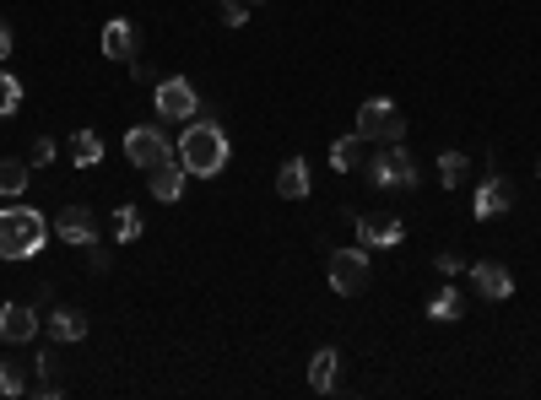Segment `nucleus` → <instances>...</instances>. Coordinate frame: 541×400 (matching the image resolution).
<instances>
[{
  "mask_svg": "<svg viewBox=\"0 0 541 400\" xmlns=\"http://www.w3.org/2000/svg\"><path fill=\"white\" fill-rule=\"evenodd\" d=\"M195 109H201V98H195V87L190 82H157V114L163 119H184V125H190L195 119Z\"/></svg>",
  "mask_w": 541,
  "mask_h": 400,
  "instance_id": "7",
  "label": "nucleus"
},
{
  "mask_svg": "<svg viewBox=\"0 0 541 400\" xmlns=\"http://www.w3.org/2000/svg\"><path fill=\"white\" fill-rule=\"evenodd\" d=\"M363 146H368V141L358 136V130H352V136H341V141L331 146V168H336V173H352V168L363 163Z\"/></svg>",
  "mask_w": 541,
  "mask_h": 400,
  "instance_id": "19",
  "label": "nucleus"
},
{
  "mask_svg": "<svg viewBox=\"0 0 541 400\" xmlns=\"http://www.w3.org/2000/svg\"><path fill=\"white\" fill-rule=\"evenodd\" d=\"M331 287L341 292V298H358V292L368 287V255H363V244L358 249H336V255H331Z\"/></svg>",
  "mask_w": 541,
  "mask_h": 400,
  "instance_id": "6",
  "label": "nucleus"
},
{
  "mask_svg": "<svg viewBox=\"0 0 541 400\" xmlns=\"http://www.w3.org/2000/svg\"><path fill=\"white\" fill-rule=\"evenodd\" d=\"M336 346H320V352H314V363H309V384H314V395H325L336 384Z\"/></svg>",
  "mask_w": 541,
  "mask_h": 400,
  "instance_id": "17",
  "label": "nucleus"
},
{
  "mask_svg": "<svg viewBox=\"0 0 541 400\" xmlns=\"http://www.w3.org/2000/svg\"><path fill=\"white\" fill-rule=\"evenodd\" d=\"M514 206V184L509 179H482V190H477V200H471V211H477V217L487 222V217H504V211Z\"/></svg>",
  "mask_w": 541,
  "mask_h": 400,
  "instance_id": "9",
  "label": "nucleus"
},
{
  "mask_svg": "<svg viewBox=\"0 0 541 400\" xmlns=\"http://www.w3.org/2000/svg\"><path fill=\"white\" fill-rule=\"evenodd\" d=\"M125 157H130L136 168H147V173H152V168H163L168 157H174V141H168L157 125H136V130L125 136Z\"/></svg>",
  "mask_w": 541,
  "mask_h": 400,
  "instance_id": "5",
  "label": "nucleus"
},
{
  "mask_svg": "<svg viewBox=\"0 0 541 400\" xmlns=\"http://www.w3.org/2000/svg\"><path fill=\"white\" fill-rule=\"evenodd\" d=\"M368 184H374V190H417V163H412V152H406L401 141L379 146V152L368 157Z\"/></svg>",
  "mask_w": 541,
  "mask_h": 400,
  "instance_id": "3",
  "label": "nucleus"
},
{
  "mask_svg": "<svg viewBox=\"0 0 541 400\" xmlns=\"http://www.w3.org/2000/svg\"><path fill=\"white\" fill-rule=\"evenodd\" d=\"M406 238V228L395 217H358V244L363 249H395Z\"/></svg>",
  "mask_w": 541,
  "mask_h": 400,
  "instance_id": "11",
  "label": "nucleus"
},
{
  "mask_svg": "<svg viewBox=\"0 0 541 400\" xmlns=\"http://www.w3.org/2000/svg\"><path fill=\"white\" fill-rule=\"evenodd\" d=\"M174 157L184 163V173H195V179H217L222 168H228V136H222L217 125H184V136L174 141Z\"/></svg>",
  "mask_w": 541,
  "mask_h": 400,
  "instance_id": "1",
  "label": "nucleus"
},
{
  "mask_svg": "<svg viewBox=\"0 0 541 400\" xmlns=\"http://www.w3.org/2000/svg\"><path fill=\"white\" fill-rule=\"evenodd\" d=\"M98 157H103L98 130H76V136H71V163H76V168H92Z\"/></svg>",
  "mask_w": 541,
  "mask_h": 400,
  "instance_id": "21",
  "label": "nucleus"
},
{
  "mask_svg": "<svg viewBox=\"0 0 541 400\" xmlns=\"http://www.w3.org/2000/svg\"><path fill=\"white\" fill-rule=\"evenodd\" d=\"M460 265H466V260H460V255H450V249L439 255V271H444V276H460Z\"/></svg>",
  "mask_w": 541,
  "mask_h": 400,
  "instance_id": "29",
  "label": "nucleus"
},
{
  "mask_svg": "<svg viewBox=\"0 0 541 400\" xmlns=\"http://www.w3.org/2000/svg\"><path fill=\"white\" fill-rule=\"evenodd\" d=\"M82 249H87V271H92V276H103V271H109V265H114V255H109V249L98 244V238H92V244H82Z\"/></svg>",
  "mask_w": 541,
  "mask_h": 400,
  "instance_id": "25",
  "label": "nucleus"
},
{
  "mask_svg": "<svg viewBox=\"0 0 541 400\" xmlns=\"http://www.w3.org/2000/svg\"><path fill=\"white\" fill-rule=\"evenodd\" d=\"M152 195L163 200V206H174V200L184 195V163L179 157H168L163 168H152Z\"/></svg>",
  "mask_w": 541,
  "mask_h": 400,
  "instance_id": "13",
  "label": "nucleus"
},
{
  "mask_svg": "<svg viewBox=\"0 0 541 400\" xmlns=\"http://www.w3.org/2000/svg\"><path fill=\"white\" fill-rule=\"evenodd\" d=\"M28 190V157H0V195L17 200Z\"/></svg>",
  "mask_w": 541,
  "mask_h": 400,
  "instance_id": "18",
  "label": "nucleus"
},
{
  "mask_svg": "<svg viewBox=\"0 0 541 400\" xmlns=\"http://www.w3.org/2000/svg\"><path fill=\"white\" fill-rule=\"evenodd\" d=\"M38 336V314L28 309V303H0V341L22 346Z\"/></svg>",
  "mask_w": 541,
  "mask_h": 400,
  "instance_id": "8",
  "label": "nucleus"
},
{
  "mask_svg": "<svg viewBox=\"0 0 541 400\" xmlns=\"http://www.w3.org/2000/svg\"><path fill=\"white\" fill-rule=\"evenodd\" d=\"M0 60H11V28L0 22Z\"/></svg>",
  "mask_w": 541,
  "mask_h": 400,
  "instance_id": "30",
  "label": "nucleus"
},
{
  "mask_svg": "<svg viewBox=\"0 0 541 400\" xmlns=\"http://www.w3.org/2000/svg\"><path fill=\"white\" fill-rule=\"evenodd\" d=\"M222 6H228V17H222L228 28H244V22H249V11L239 6V0H222Z\"/></svg>",
  "mask_w": 541,
  "mask_h": 400,
  "instance_id": "28",
  "label": "nucleus"
},
{
  "mask_svg": "<svg viewBox=\"0 0 541 400\" xmlns=\"http://www.w3.org/2000/svg\"><path fill=\"white\" fill-rule=\"evenodd\" d=\"M276 195H282V200L309 195V168H303V157H287V163H282V173H276Z\"/></svg>",
  "mask_w": 541,
  "mask_h": 400,
  "instance_id": "14",
  "label": "nucleus"
},
{
  "mask_svg": "<svg viewBox=\"0 0 541 400\" xmlns=\"http://www.w3.org/2000/svg\"><path fill=\"white\" fill-rule=\"evenodd\" d=\"M466 173H471L466 152H439V179H444V190H455V184H466Z\"/></svg>",
  "mask_w": 541,
  "mask_h": 400,
  "instance_id": "22",
  "label": "nucleus"
},
{
  "mask_svg": "<svg viewBox=\"0 0 541 400\" xmlns=\"http://www.w3.org/2000/svg\"><path fill=\"white\" fill-rule=\"evenodd\" d=\"M466 314V298H460L455 287H444V292H433V303H428V319H439V325H450V319Z\"/></svg>",
  "mask_w": 541,
  "mask_h": 400,
  "instance_id": "20",
  "label": "nucleus"
},
{
  "mask_svg": "<svg viewBox=\"0 0 541 400\" xmlns=\"http://www.w3.org/2000/svg\"><path fill=\"white\" fill-rule=\"evenodd\" d=\"M44 325L55 341H87V314H76V309H55Z\"/></svg>",
  "mask_w": 541,
  "mask_h": 400,
  "instance_id": "16",
  "label": "nucleus"
},
{
  "mask_svg": "<svg viewBox=\"0 0 541 400\" xmlns=\"http://www.w3.org/2000/svg\"><path fill=\"white\" fill-rule=\"evenodd\" d=\"M103 55L109 60H136V28H130V22H109V28H103Z\"/></svg>",
  "mask_w": 541,
  "mask_h": 400,
  "instance_id": "15",
  "label": "nucleus"
},
{
  "mask_svg": "<svg viewBox=\"0 0 541 400\" xmlns=\"http://www.w3.org/2000/svg\"><path fill=\"white\" fill-rule=\"evenodd\" d=\"M49 238V222L33 206H11L0 211V260H33Z\"/></svg>",
  "mask_w": 541,
  "mask_h": 400,
  "instance_id": "2",
  "label": "nucleus"
},
{
  "mask_svg": "<svg viewBox=\"0 0 541 400\" xmlns=\"http://www.w3.org/2000/svg\"><path fill=\"white\" fill-rule=\"evenodd\" d=\"M536 173H541V163H536Z\"/></svg>",
  "mask_w": 541,
  "mask_h": 400,
  "instance_id": "31",
  "label": "nucleus"
},
{
  "mask_svg": "<svg viewBox=\"0 0 541 400\" xmlns=\"http://www.w3.org/2000/svg\"><path fill=\"white\" fill-rule=\"evenodd\" d=\"M471 276H477V292H482V298H493V303H504L509 292H514V276H509V265H498V260H482V265H471Z\"/></svg>",
  "mask_w": 541,
  "mask_h": 400,
  "instance_id": "12",
  "label": "nucleus"
},
{
  "mask_svg": "<svg viewBox=\"0 0 541 400\" xmlns=\"http://www.w3.org/2000/svg\"><path fill=\"white\" fill-rule=\"evenodd\" d=\"M17 109H22V82L0 71V114H17Z\"/></svg>",
  "mask_w": 541,
  "mask_h": 400,
  "instance_id": "24",
  "label": "nucleus"
},
{
  "mask_svg": "<svg viewBox=\"0 0 541 400\" xmlns=\"http://www.w3.org/2000/svg\"><path fill=\"white\" fill-rule=\"evenodd\" d=\"M49 163H55V141H33V152H28V168H49Z\"/></svg>",
  "mask_w": 541,
  "mask_h": 400,
  "instance_id": "26",
  "label": "nucleus"
},
{
  "mask_svg": "<svg viewBox=\"0 0 541 400\" xmlns=\"http://www.w3.org/2000/svg\"><path fill=\"white\" fill-rule=\"evenodd\" d=\"M55 233L65 238V244H92V238H98V222H92V211L87 206H65L60 217H55Z\"/></svg>",
  "mask_w": 541,
  "mask_h": 400,
  "instance_id": "10",
  "label": "nucleus"
},
{
  "mask_svg": "<svg viewBox=\"0 0 541 400\" xmlns=\"http://www.w3.org/2000/svg\"><path fill=\"white\" fill-rule=\"evenodd\" d=\"M358 136L368 146H390V141H406V119H401V103L390 98H368L358 109Z\"/></svg>",
  "mask_w": 541,
  "mask_h": 400,
  "instance_id": "4",
  "label": "nucleus"
},
{
  "mask_svg": "<svg viewBox=\"0 0 541 400\" xmlns=\"http://www.w3.org/2000/svg\"><path fill=\"white\" fill-rule=\"evenodd\" d=\"M141 233H147V228H141V211H136V206H120V211H114V238H120V244H136Z\"/></svg>",
  "mask_w": 541,
  "mask_h": 400,
  "instance_id": "23",
  "label": "nucleus"
},
{
  "mask_svg": "<svg viewBox=\"0 0 541 400\" xmlns=\"http://www.w3.org/2000/svg\"><path fill=\"white\" fill-rule=\"evenodd\" d=\"M0 395H22V368L0 363Z\"/></svg>",
  "mask_w": 541,
  "mask_h": 400,
  "instance_id": "27",
  "label": "nucleus"
}]
</instances>
